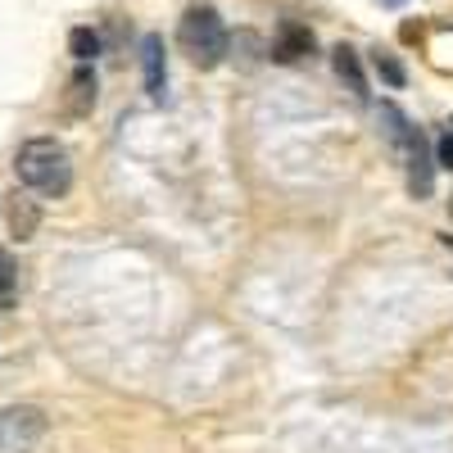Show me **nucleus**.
Segmentation results:
<instances>
[{"label":"nucleus","instance_id":"1","mask_svg":"<svg viewBox=\"0 0 453 453\" xmlns=\"http://www.w3.org/2000/svg\"><path fill=\"white\" fill-rule=\"evenodd\" d=\"M376 123H381V136L390 141L395 159L403 164L412 200H431V191H435V155H431V141L422 136V127H412V119L390 100L376 104Z\"/></svg>","mask_w":453,"mask_h":453},{"label":"nucleus","instance_id":"2","mask_svg":"<svg viewBox=\"0 0 453 453\" xmlns=\"http://www.w3.org/2000/svg\"><path fill=\"white\" fill-rule=\"evenodd\" d=\"M14 173H19V181L27 186V191L50 196V200L68 196V186H73V159L55 136H36V141L19 145Z\"/></svg>","mask_w":453,"mask_h":453},{"label":"nucleus","instance_id":"3","mask_svg":"<svg viewBox=\"0 0 453 453\" xmlns=\"http://www.w3.org/2000/svg\"><path fill=\"white\" fill-rule=\"evenodd\" d=\"M177 46L186 50V59H191L196 68H213V64H222L232 36H226V27H222L213 5H191L181 14V23H177Z\"/></svg>","mask_w":453,"mask_h":453},{"label":"nucleus","instance_id":"14","mask_svg":"<svg viewBox=\"0 0 453 453\" xmlns=\"http://www.w3.org/2000/svg\"><path fill=\"white\" fill-rule=\"evenodd\" d=\"M381 5H386V10H399V5H408V0H381Z\"/></svg>","mask_w":453,"mask_h":453},{"label":"nucleus","instance_id":"8","mask_svg":"<svg viewBox=\"0 0 453 453\" xmlns=\"http://www.w3.org/2000/svg\"><path fill=\"white\" fill-rule=\"evenodd\" d=\"M5 218H10V236L14 241H32L36 236V222H42V209H36L32 200H23V196H14Z\"/></svg>","mask_w":453,"mask_h":453},{"label":"nucleus","instance_id":"4","mask_svg":"<svg viewBox=\"0 0 453 453\" xmlns=\"http://www.w3.org/2000/svg\"><path fill=\"white\" fill-rule=\"evenodd\" d=\"M42 435H46L42 408H5L0 412V453H27V444H36Z\"/></svg>","mask_w":453,"mask_h":453},{"label":"nucleus","instance_id":"11","mask_svg":"<svg viewBox=\"0 0 453 453\" xmlns=\"http://www.w3.org/2000/svg\"><path fill=\"white\" fill-rule=\"evenodd\" d=\"M68 55L78 59V64H91V59L100 55V32H91V27H73V32H68Z\"/></svg>","mask_w":453,"mask_h":453},{"label":"nucleus","instance_id":"9","mask_svg":"<svg viewBox=\"0 0 453 453\" xmlns=\"http://www.w3.org/2000/svg\"><path fill=\"white\" fill-rule=\"evenodd\" d=\"M335 73H340V82H345L358 100H367V78H363V64L349 46H335Z\"/></svg>","mask_w":453,"mask_h":453},{"label":"nucleus","instance_id":"6","mask_svg":"<svg viewBox=\"0 0 453 453\" xmlns=\"http://www.w3.org/2000/svg\"><path fill=\"white\" fill-rule=\"evenodd\" d=\"M304 55H313V32L304 27V23H281L277 27V36H273V59L277 64H295V59H304Z\"/></svg>","mask_w":453,"mask_h":453},{"label":"nucleus","instance_id":"5","mask_svg":"<svg viewBox=\"0 0 453 453\" xmlns=\"http://www.w3.org/2000/svg\"><path fill=\"white\" fill-rule=\"evenodd\" d=\"M141 68H145V91L164 100V87H168V64H164V36L145 32L141 36Z\"/></svg>","mask_w":453,"mask_h":453},{"label":"nucleus","instance_id":"12","mask_svg":"<svg viewBox=\"0 0 453 453\" xmlns=\"http://www.w3.org/2000/svg\"><path fill=\"white\" fill-rule=\"evenodd\" d=\"M372 68L381 73V82L386 87H403L408 82V73H403V64L390 55V50H372Z\"/></svg>","mask_w":453,"mask_h":453},{"label":"nucleus","instance_id":"10","mask_svg":"<svg viewBox=\"0 0 453 453\" xmlns=\"http://www.w3.org/2000/svg\"><path fill=\"white\" fill-rule=\"evenodd\" d=\"M19 299V263L10 250H0V313H10Z\"/></svg>","mask_w":453,"mask_h":453},{"label":"nucleus","instance_id":"13","mask_svg":"<svg viewBox=\"0 0 453 453\" xmlns=\"http://www.w3.org/2000/svg\"><path fill=\"white\" fill-rule=\"evenodd\" d=\"M431 155H435V168H449V173H453V132H444V136L435 141Z\"/></svg>","mask_w":453,"mask_h":453},{"label":"nucleus","instance_id":"7","mask_svg":"<svg viewBox=\"0 0 453 453\" xmlns=\"http://www.w3.org/2000/svg\"><path fill=\"white\" fill-rule=\"evenodd\" d=\"M96 109V73L82 64L78 73H73V82H68V100H64V113L68 119H87V113Z\"/></svg>","mask_w":453,"mask_h":453}]
</instances>
